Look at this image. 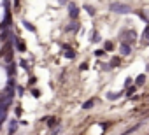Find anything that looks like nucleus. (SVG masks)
I'll return each mask as SVG.
<instances>
[{
    "label": "nucleus",
    "instance_id": "obj_1",
    "mask_svg": "<svg viewBox=\"0 0 149 135\" xmlns=\"http://www.w3.org/2000/svg\"><path fill=\"white\" fill-rule=\"evenodd\" d=\"M111 11L116 13V14H128V13H132L130 6H126V4H119V2H112V4H111Z\"/></svg>",
    "mask_w": 149,
    "mask_h": 135
},
{
    "label": "nucleus",
    "instance_id": "obj_21",
    "mask_svg": "<svg viewBox=\"0 0 149 135\" xmlns=\"http://www.w3.org/2000/svg\"><path fill=\"white\" fill-rule=\"evenodd\" d=\"M97 40H100V35L95 32V33H93V42H97Z\"/></svg>",
    "mask_w": 149,
    "mask_h": 135
},
{
    "label": "nucleus",
    "instance_id": "obj_22",
    "mask_svg": "<svg viewBox=\"0 0 149 135\" xmlns=\"http://www.w3.org/2000/svg\"><path fill=\"white\" fill-rule=\"evenodd\" d=\"M104 53H105L104 49H98V51H95V54H97V56H104Z\"/></svg>",
    "mask_w": 149,
    "mask_h": 135
},
{
    "label": "nucleus",
    "instance_id": "obj_2",
    "mask_svg": "<svg viewBox=\"0 0 149 135\" xmlns=\"http://www.w3.org/2000/svg\"><path fill=\"white\" fill-rule=\"evenodd\" d=\"M121 37H123V40H126V39H128V42H135L137 33H135L133 30H123V32H121Z\"/></svg>",
    "mask_w": 149,
    "mask_h": 135
},
{
    "label": "nucleus",
    "instance_id": "obj_19",
    "mask_svg": "<svg viewBox=\"0 0 149 135\" xmlns=\"http://www.w3.org/2000/svg\"><path fill=\"white\" fill-rule=\"evenodd\" d=\"M19 65L23 67V69H25V70H28V63H26L25 60H21V61H19Z\"/></svg>",
    "mask_w": 149,
    "mask_h": 135
},
{
    "label": "nucleus",
    "instance_id": "obj_12",
    "mask_svg": "<svg viewBox=\"0 0 149 135\" xmlns=\"http://www.w3.org/2000/svg\"><path fill=\"white\" fill-rule=\"evenodd\" d=\"M46 121H47V125H49V126H56V125H58V121H56V118H47Z\"/></svg>",
    "mask_w": 149,
    "mask_h": 135
},
{
    "label": "nucleus",
    "instance_id": "obj_24",
    "mask_svg": "<svg viewBox=\"0 0 149 135\" xmlns=\"http://www.w3.org/2000/svg\"><path fill=\"white\" fill-rule=\"evenodd\" d=\"M14 6H16V7H19V0H14Z\"/></svg>",
    "mask_w": 149,
    "mask_h": 135
},
{
    "label": "nucleus",
    "instance_id": "obj_9",
    "mask_svg": "<svg viewBox=\"0 0 149 135\" xmlns=\"http://www.w3.org/2000/svg\"><path fill=\"white\" fill-rule=\"evenodd\" d=\"M93 105H95V98H90L88 102H84V104H83V109H91Z\"/></svg>",
    "mask_w": 149,
    "mask_h": 135
},
{
    "label": "nucleus",
    "instance_id": "obj_13",
    "mask_svg": "<svg viewBox=\"0 0 149 135\" xmlns=\"http://www.w3.org/2000/svg\"><path fill=\"white\" fill-rule=\"evenodd\" d=\"M119 97H121V93H109V95H107L109 100H116V98H119Z\"/></svg>",
    "mask_w": 149,
    "mask_h": 135
},
{
    "label": "nucleus",
    "instance_id": "obj_15",
    "mask_svg": "<svg viewBox=\"0 0 149 135\" xmlns=\"http://www.w3.org/2000/svg\"><path fill=\"white\" fill-rule=\"evenodd\" d=\"M9 76H11V77L14 76V63H13V61H9Z\"/></svg>",
    "mask_w": 149,
    "mask_h": 135
},
{
    "label": "nucleus",
    "instance_id": "obj_7",
    "mask_svg": "<svg viewBox=\"0 0 149 135\" xmlns=\"http://www.w3.org/2000/svg\"><path fill=\"white\" fill-rule=\"evenodd\" d=\"M77 28H79V23H76V19H74V23H70V25L67 26V30H68V32H76Z\"/></svg>",
    "mask_w": 149,
    "mask_h": 135
},
{
    "label": "nucleus",
    "instance_id": "obj_3",
    "mask_svg": "<svg viewBox=\"0 0 149 135\" xmlns=\"http://www.w3.org/2000/svg\"><path fill=\"white\" fill-rule=\"evenodd\" d=\"M68 16H70L72 19H77V16H79V9L76 7V4H70V6H68Z\"/></svg>",
    "mask_w": 149,
    "mask_h": 135
},
{
    "label": "nucleus",
    "instance_id": "obj_18",
    "mask_svg": "<svg viewBox=\"0 0 149 135\" xmlns=\"http://www.w3.org/2000/svg\"><path fill=\"white\" fill-rule=\"evenodd\" d=\"M32 97H35V98H39V97H40V91L33 88V90H32Z\"/></svg>",
    "mask_w": 149,
    "mask_h": 135
},
{
    "label": "nucleus",
    "instance_id": "obj_11",
    "mask_svg": "<svg viewBox=\"0 0 149 135\" xmlns=\"http://www.w3.org/2000/svg\"><path fill=\"white\" fill-rule=\"evenodd\" d=\"M65 49H67V51H65V56H67V58H70V60H72L74 56H76V53H74L72 49H68V47H65Z\"/></svg>",
    "mask_w": 149,
    "mask_h": 135
},
{
    "label": "nucleus",
    "instance_id": "obj_20",
    "mask_svg": "<svg viewBox=\"0 0 149 135\" xmlns=\"http://www.w3.org/2000/svg\"><path fill=\"white\" fill-rule=\"evenodd\" d=\"M112 49V42H105V51H111Z\"/></svg>",
    "mask_w": 149,
    "mask_h": 135
},
{
    "label": "nucleus",
    "instance_id": "obj_6",
    "mask_svg": "<svg viewBox=\"0 0 149 135\" xmlns=\"http://www.w3.org/2000/svg\"><path fill=\"white\" fill-rule=\"evenodd\" d=\"M130 53H132L130 44H125V42H123V44H121V54H123V56H128Z\"/></svg>",
    "mask_w": 149,
    "mask_h": 135
},
{
    "label": "nucleus",
    "instance_id": "obj_16",
    "mask_svg": "<svg viewBox=\"0 0 149 135\" xmlns=\"http://www.w3.org/2000/svg\"><path fill=\"white\" fill-rule=\"evenodd\" d=\"M142 39H146V40H149V26L144 30V33H142Z\"/></svg>",
    "mask_w": 149,
    "mask_h": 135
},
{
    "label": "nucleus",
    "instance_id": "obj_4",
    "mask_svg": "<svg viewBox=\"0 0 149 135\" xmlns=\"http://www.w3.org/2000/svg\"><path fill=\"white\" fill-rule=\"evenodd\" d=\"M13 40H14V44H16V49H18V51H21V53H25V51H26V46H25V42H21L18 37H14Z\"/></svg>",
    "mask_w": 149,
    "mask_h": 135
},
{
    "label": "nucleus",
    "instance_id": "obj_14",
    "mask_svg": "<svg viewBox=\"0 0 149 135\" xmlns=\"http://www.w3.org/2000/svg\"><path fill=\"white\" fill-rule=\"evenodd\" d=\"M84 9L88 11V14H90V16H95V9H93L91 6H84Z\"/></svg>",
    "mask_w": 149,
    "mask_h": 135
},
{
    "label": "nucleus",
    "instance_id": "obj_10",
    "mask_svg": "<svg viewBox=\"0 0 149 135\" xmlns=\"http://www.w3.org/2000/svg\"><path fill=\"white\" fill-rule=\"evenodd\" d=\"M144 81H146V76H144V74H140V76L137 77V81H135V84H137V86H142V84H144Z\"/></svg>",
    "mask_w": 149,
    "mask_h": 135
},
{
    "label": "nucleus",
    "instance_id": "obj_23",
    "mask_svg": "<svg viewBox=\"0 0 149 135\" xmlns=\"http://www.w3.org/2000/svg\"><path fill=\"white\" fill-rule=\"evenodd\" d=\"M133 91H135V88H130V90H128V91H126V97H130V95H132V93H133Z\"/></svg>",
    "mask_w": 149,
    "mask_h": 135
},
{
    "label": "nucleus",
    "instance_id": "obj_17",
    "mask_svg": "<svg viewBox=\"0 0 149 135\" xmlns=\"http://www.w3.org/2000/svg\"><path fill=\"white\" fill-rule=\"evenodd\" d=\"M111 65H112V67H118V65H119V58H112V60H111Z\"/></svg>",
    "mask_w": 149,
    "mask_h": 135
},
{
    "label": "nucleus",
    "instance_id": "obj_5",
    "mask_svg": "<svg viewBox=\"0 0 149 135\" xmlns=\"http://www.w3.org/2000/svg\"><path fill=\"white\" fill-rule=\"evenodd\" d=\"M16 128H18V121L16 119H11L9 121V135H14L16 133Z\"/></svg>",
    "mask_w": 149,
    "mask_h": 135
},
{
    "label": "nucleus",
    "instance_id": "obj_8",
    "mask_svg": "<svg viewBox=\"0 0 149 135\" xmlns=\"http://www.w3.org/2000/svg\"><path fill=\"white\" fill-rule=\"evenodd\" d=\"M23 26H25V28H26L28 32H35V26H33V25H32L30 21H26V19L23 21Z\"/></svg>",
    "mask_w": 149,
    "mask_h": 135
}]
</instances>
